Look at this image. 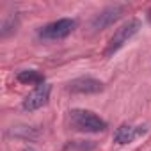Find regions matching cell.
I'll return each instance as SVG.
<instances>
[{"label": "cell", "instance_id": "obj_1", "mask_svg": "<svg viewBox=\"0 0 151 151\" xmlns=\"http://www.w3.org/2000/svg\"><path fill=\"white\" fill-rule=\"evenodd\" d=\"M69 121L71 126L78 132H89V133H100L107 130V121L96 116L91 110L84 109H73L69 110Z\"/></svg>", "mask_w": 151, "mask_h": 151}, {"label": "cell", "instance_id": "obj_2", "mask_svg": "<svg viewBox=\"0 0 151 151\" xmlns=\"http://www.w3.org/2000/svg\"><path fill=\"white\" fill-rule=\"evenodd\" d=\"M75 27H77V20L60 18L57 22H52V23L41 27L37 30V36L43 41H60V39H66L75 30Z\"/></svg>", "mask_w": 151, "mask_h": 151}, {"label": "cell", "instance_id": "obj_3", "mask_svg": "<svg viewBox=\"0 0 151 151\" xmlns=\"http://www.w3.org/2000/svg\"><path fill=\"white\" fill-rule=\"evenodd\" d=\"M140 30V20H137V18H132V20H128L126 23H123L116 32H114V36L110 37V41H109V45H107V48H105V57H112L124 43H128V39H132L137 32Z\"/></svg>", "mask_w": 151, "mask_h": 151}, {"label": "cell", "instance_id": "obj_4", "mask_svg": "<svg viewBox=\"0 0 151 151\" xmlns=\"http://www.w3.org/2000/svg\"><path fill=\"white\" fill-rule=\"evenodd\" d=\"M128 6L126 4H114V6H109L105 9H101L93 20H91V29L93 32H98V30H103L110 25H114L117 20L123 18V14L126 13Z\"/></svg>", "mask_w": 151, "mask_h": 151}, {"label": "cell", "instance_id": "obj_5", "mask_svg": "<svg viewBox=\"0 0 151 151\" xmlns=\"http://www.w3.org/2000/svg\"><path fill=\"white\" fill-rule=\"evenodd\" d=\"M66 89L68 93H73V94H96V93H101L105 86L101 80H96L93 77H80L71 80Z\"/></svg>", "mask_w": 151, "mask_h": 151}, {"label": "cell", "instance_id": "obj_6", "mask_svg": "<svg viewBox=\"0 0 151 151\" xmlns=\"http://www.w3.org/2000/svg\"><path fill=\"white\" fill-rule=\"evenodd\" d=\"M50 93H52V84H41L37 86L25 100H23V109L29 110V112H34V110H39L41 107H45L50 100Z\"/></svg>", "mask_w": 151, "mask_h": 151}, {"label": "cell", "instance_id": "obj_7", "mask_svg": "<svg viewBox=\"0 0 151 151\" xmlns=\"http://www.w3.org/2000/svg\"><path fill=\"white\" fill-rule=\"evenodd\" d=\"M146 132H147V128H146V126H130V124H121V126L116 130V133H114V142H117V144H130V142H133L137 137L144 135Z\"/></svg>", "mask_w": 151, "mask_h": 151}, {"label": "cell", "instance_id": "obj_8", "mask_svg": "<svg viewBox=\"0 0 151 151\" xmlns=\"http://www.w3.org/2000/svg\"><path fill=\"white\" fill-rule=\"evenodd\" d=\"M16 78H18L20 84H27V86H30V84L41 86V84H45V75L39 73L37 69H23V71H20L16 75Z\"/></svg>", "mask_w": 151, "mask_h": 151}, {"label": "cell", "instance_id": "obj_9", "mask_svg": "<svg viewBox=\"0 0 151 151\" xmlns=\"http://www.w3.org/2000/svg\"><path fill=\"white\" fill-rule=\"evenodd\" d=\"M16 27H18V16L11 14L7 20H4L2 29H0V36H2V37H9L13 32H16Z\"/></svg>", "mask_w": 151, "mask_h": 151}, {"label": "cell", "instance_id": "obj_10", "mask_svg": "<svg viewBox=\"0 0 151 151\" xmlns=\"http://www.w3.org/2000/svg\"><path fill=\"white\" fill-rule=\"evenodd\" d=\"M147 18H149V22H151V9H149V13H147Z\"/></svg>", "mask_w": 151, "mask_h": 151}, {"label": "cell", "instance_id": "obj_11", "mask_svg": "<svg viewBox=\"0 0 151 151\" xmlns=\"http://www.w3.org/2000/svg\"><path fill=\"white\" fill-rule=\"evenodd\" d=\"M25 151H34V149H25Z\"/></svg>", "mask_w": 151, "mask_h": 151}]
</instances>
